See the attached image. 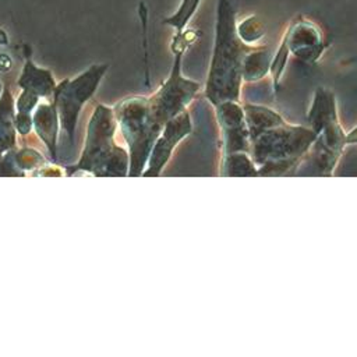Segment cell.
Masks as SVG:
<instances>
[{
	"label": "cell",
	"instance_id": "obj_3",
	"mask_svg": "<svg viewBox=\"0 0 357 357\" xmlns=\"http://www.w3.org/2000/svg\"><path fill=\"white\" fill-rule=\"evenodd\" d=\"M315 139V132L303 124L284 121L251 139L250 153L259 177L294 174Z\"/></svg>",
	"mask_w": 357,
	"mask_h": 357
},
{
	"label": "cell",
	"instance_id": "obj_16",
	"mask_svg": "<svg viewBox=\"0 0 357 357\" xmlns=\"http://www.w3.org/2000/svg\"><path fill=\"white\" fill-rule=\"evenodd\" d=\"M220 177H259L257 165L254 163L251 153L245 151H237L220 155L219 165Z\"/></svg>",
	"mask_w": 357,
	"mask_h": 357
},
{
	"label": "cell",
	"instance_id": "obj_5",
	"mask_svg": "<svg viewBox=\"0 0 357 357\" xmlns=\"http://www.w3.org/2000/svg\"><path fill=\"white\" fill-rule=\"evenodd\" d=\"M114 114L130 156L128 177H141L162 126L155 121L145 95L121 99L114 106Z\"/></svg>",
	"mask_w": 357,
	"mask_h": 357
},
{
	"label": "cell",
	"instance_id": "obj_22",
	"mask_svg": "<svg viewBox=\"0 0 357 357\" xmlns=\"http://www.w3.org/2000/svg\"><path fill=\"white\" fill-rule=\"evenodd\" d=\"M7 66V68L11 66V60L8 59L7 54H0V70H3V66Z\"/></svg>",
	"mask_w": 357,
	"mask_h": 357
},
{
	"label": "cell",
	"instance_id": "obj_6",
	"mask_svg": "<svg viewBox=\"0 0 357 357\" xmlns=\"http://www.w3.org/2000/svg\"><path fill=\"white\" fill-rule=\"evenodd\" d=\"M172 53L173 63L169 75L158 89L148 95L151 113L155 121L162 127L166 121L187 110L197 95L202 91L201 82L183 74V56L185 52L176 49L172 50Z\"/></svg>",
	"mask_w": 357,
	"mask_h": 357
},
{
	"label": "cell",
	"instance_id": "obj_25",
	"mask_svg": "<svg viewBox=\"0 0 357 357\" xmlns=\"http://www.w3.org/2000/svg\"><path fill=\"white\" fill-rule=\"evenodd\" d=\"M1 92H3V85H1V82H0V95H1Z\"/></svg>",
	"mask_w": 357,
	"mask_h": 357
},
{
	"label": "cell",
	"instance_id": "obj_4",
	"mask_svg": "<svg viewBox=\"0 0 357 357\" xmlns=\"http://www.w3.org/2000/svg\"><path fill=\"white\" fill-rule=\"evenodd\" d=\"M117 120L114 109L98 105L88 123V132L75 170H86L93 176L128 177V151L116 141Z\"/></svg>",
	"mask_w": 357,
	"mask_h": 357
},
{
	"label": "cell",
	"instance_id": "obj_20",
	"mask_svg": "<svg viewBox=\"0 0 357 357\" xmlns=\"http://www.w3.org/2000/svg\"><path fill=\"white\" fill-rule=\"evenodd\" d=\"M38 99H39L38 95L22 89V92L20 93V96L17 99V113L15 114L17 116H32L31 112L38 105Z\"/></svg>",
	"mask_w": 357,
	"mask_h": 357
},
{
	"label": "cell",
	"instance_id": "obj_11",
	"mask_svg": "<svg viewBox=\"0 0 357 357\" xmlns=\"http://www.w3.org/2000/svg\"><path fill=\"white\" fill-rule=\"evenodd\" d=\"M245 123L250 134V139H254L257 135L280 126L286 121V119L273 107L254 103V102H243Z\"/></svg>",
	"mask_w": 357,
	"mask_h": 357
},
{
	"label": "cell",
	"instance_id": "obj_13",
	"mask_svg": "<svg viewBox=\"0 0 357 357\" xmlns=\"http://www.w3.org/2000/svg\"><path fill=\"white\" fill-rule=\"evenodd\" d=\"M59 114L54 103L40 105L35 114H32V127L36 131V135L47 146L50 156L56 159V139L59 130Z\"/></svg>",
	"mask_w": 357,
	"mask_h": 357
},
{
	"label": "cell",
	"instance_id": "obj_12",
	"mask_svg": "<svg viewBox=\"0 0 357 357\" xmlns=\"http://www.w3.org/2000/svg\"><path fill=\"white\" fill-rule=\"evenodd\" d=\"M18 86L24 91L32 92L38 96L49 98L53 95L56 82L52 75V71L47 68L38 67L29 57L25 60L20 78L17 81Z\"/></svg>",
	"mask_w": 357,
	"mask_h": 357
},
{
	"label": "cell",
	"instance_id": "obj_1",
	"mask_svg": "<svg viewBox=\"0 0 357 357\" xmlns=\"http://www.w3.org/2000/svg\"><path fill=\"white\" fill-rule=\"evenodd\" d=\"M237 11L233 0L216 1L213 46L204 95L212 107L225 100H241V64L252 47L237 35Z\"/></svg>",
	"mask_w": 357,
	"mask_h": 357
},
{
	"label": "cell",
	"instance_id": "obj_9",
	"mask_svg": "<svg viewBox=\"0 0 357 357\" xmlns=\"http://www.w3.org/2000/svg\"><path fill=\"white\" fill-rule=\"evenodd\" d=\"M282 38L284 39L291 56L305 64H315L321 60L329 42L321 28L304 15L294 17Z\"/></svg>",
	"mask_w": 357,
	"mask_h": 357
},
{
	"label": "cell",
	"instance_id": "obj_21",
	"mask_svg": "<svg viewBox=\"0 0 357 357\" xmlns=\"http://www.w3.org/2000/svg\"><path fill=\"white\" fill-rule=\"evenodd\" d=\"M346 144L347 145H357V124L351 130L346 131Z\"/></svg>",
	"mask_w": 357,
	"mask_h": 357
},
{
	"label": "cell",
	"instance_id": "obj_19",
	"mask_svg": "<svg viewBox=\"0 0 357 357\" xmlns=\"http://www.w3.org/2000/svg\"><path fill=\"white\" fill-rule=\"evenodd\" d=\"M290 52L287 49V45L284 42V39L282 38L276 50L273 52L272 56V61H271V70H269V75L272 79V91L273 93H276L280 88V82H282V77L289 60Z\"/></svg>",
	"mask_w": 357,
	"mask_h": 357
},
{
	"label": "cell",
	"instance_id": "obj_7",
	"mask_svg": "<svg viewBox=\"0 0 357 357\" xmlns=\"http://www.w3.org/2000/svg\"><path fill=\"white\" fill-rule=\"evenodd\" d=\"M109 64H93L79 75L64 79L54 88L53 103L56 106L61 128L70 146L74 144L75 126L84 103L93 95Z\"/></svg>",
	"mask_w": 357,
	"mask_h": 357
},
{
	"label": "cell",
	"instance_id": "obj_18",
	"mask_svg": "<svg viewBox=\"0 0 357 357\" xmlns=\"http://www.w3.org/2000/svg\"><path fill=\"white\" fill-rule=\"evenodd\" d=\"M236 29L243 43L248 46L262 45L261 40L265 36V29H264V24L255 15H248L241 21H237Z\"/></svg>",
	"mask_w": 357,
	"mask_h": 357
},
{
	"label": "cell",
	"instance_id": "obj_15",
	"mask_svg": "<svg viewBox=\"0 0 357 357\" xmlns=\"http://www.w3.org/2000/svg\"><path fill=\"white\" fill-rule=\"evenodd\" d=\"M14 98L6 86L0 95V159L15 146Z\"/></svg>",
	"mask_w": 357,
	"mask_h": 357
},
{
	"label": "cell",
	"instance_id": "obj_17",
	"mask_svg": "<svg viewBox=\"0 0 357 357\" xmlns=\"http://www.w3.org/2000/svg\"><path fill=\"white\" fill-rule=\"evenodd\" d=\"M199 4H201V0H181L178 8L172 15L163 18L162 22L165 25L172 26L176 32L174 35H180L187 29L190 21L192 20L194 14L197 13Z\"/></svg>",
	"mask_w": 357,
	"mask_h": 357
},
{
	"label": "cell",
	"instance_id": "obj_14",
	"mask_svg": "<svg viewBox=\"0 0 357 357\" xmlns=\"http://www.w3.org/2000/svg\"><path fill=\"white\" fill-rule=\"evenodd\" d=\"M273 52L265 46H252L244 56L241 64V78L244 84H254L269 75Z\"/></svg>",
	"mask_w": 357,
	"mask_h": 357
},
{
	"label": "cell",
	"instance_id": "obj_23",
	"mask_svg": "<svg viewBox=\"0 0 357 357\" xmlns=\"http://www.w3.org/2000/svg\"><path fill=\"white\" fill-rule=\"evenodd\" d=\"M8 43V36L4 29L0 28V45H7Z\"/></svg>",
	"mask_w": 357,
	"mask_h": 357
},
{
	"label": "cell",
	"instance_id": "obj_10",
	"mask_svg": "<svg viewBox=\"0 0 357 357\" xmlns=\"http://www.w3.org/2000/svg\"><path fill=\"white\" fill-rule=\"evenodd\" d=\"M220 134V155L245 151L250 152L251 139L245 123L241 100H225L213 106Z\"/></svg>",
	"mask_w": 357,
	"mask_h": 357
},
{
	"label": "cell",
	"instance_id": "obj_8",
	"mask_svg": "<svg viewBox=\"0 0 357 357\" xmlns=\"http://www.w3.org/2000/svg\"><path fill=\"white\" fill-rule=\"evenodd\" d=\"M194 131L191 114L187 110L174 116L162 127L151 149L146 166L141 177H159L170 162L178 144Z\"/></svg>",
	"mask_w": 357,
	"mask_h": 357
},
{
	"label": "cell",
	"instance_id": "obj_2",
	"mask_svg": "<svg viewBox=\"0 0 357 357\" xmlns=\"http://www.w3.org/2000/svg\"><path fill=\"white\" fill-rule=\"evenodd\" d=\"M307 126L315 132V139L297 169H305L301 176L332 177L347 146L346 130L340 123L337 100L332 89L325 86L314 89Z\"/></svg>",
	"mask_w": 357,
	"mask_h": 357
},
{
	"label": "cell",
	"instance_id": "obj_24",
	"mask_svg": "<svg viewBox=\"0 0 357 357\" xmlns=\"http://www.w3.org/2000/svg\"><path fill=\"white\" fill-rule=\"evenodd\" d=\"M356 61H357V57H356V59H353V60H351V59L349 60V63H356Z\"/></svg>",
	"mask_w": 357,
	"mask_h": 357
}]
</instances>
